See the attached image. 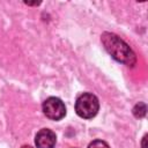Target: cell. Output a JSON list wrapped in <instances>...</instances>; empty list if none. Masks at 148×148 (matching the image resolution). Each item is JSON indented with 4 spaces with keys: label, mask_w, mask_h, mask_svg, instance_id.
<instances>
[{
    "label": "cell",
    "mask_w": 148,
    "mask_h": 148,
    "mask_svg": "<svg viewBox=\"0 0 148 148\" xmlns=\"http://www.w3.org/2000/svg\"><path fill=\"white\" fill-rule=\"evenodd\" d=\"M101 40L105 50L114 60L125 64L126 66H134V64L136 62L135 53L120 37L112 32H103L101 36Z\"/></svg>",
    "instance_id": "cell-1"
},
{
    "label": "cell",
    "mask_w": 148,
    "mask_h": 148,
    "mask_svg": "<svg viewBox=\"0 0 148 148\" xmlns=\"http://www.w3.org/2000/svg\"><path fill=\"white\" fill-rule=\"evenodd\" d=\"M98 110H99L98 98L90 92H84L80 95L75 102V111L77 116L81 118L90 119L97 114Z\"/></svg>",
    "instance_id": "cell-2"
},
{
    "label": "cell",
    "mask_w": 148,
    "mask_h": 148,
    "mask_svg": "<svg viewBox=\"0 0 148 148\" xmlns=\"http://www.w3.org/2000/svg\"><path fill=\"white\" fill-rule=\"evenodd\" d=\"M43 112L51 120H60L66 114V106L58 97H49L43 103Z\"/></svg>",
    "instance_id": "cell-3"
},
{
    "label": "cell",
    "mask_w": 148,
    "mask_h": 148,
    "mask_svg": "<svg viewBox=\"0 0 148 148\" xmlns=\"http://www.w3.org/2000/svg\"><path fill=\"white\" fill-rule=\"evenodd\" d=\"M57 136L53 131L49 128L40 130L35 138V143L37 148H53L56 146Z\"/></svg>",
    "instance_id": "cell-4"
},
{
    "label": "cell",
    "mask_w": 148,
    "mask_h": 148,
    "mask_svg": "<svg viewBox=\"0 0 148 148\" xmlns=\"http://www.w3.org/2000/svg\"><path fill=\"white\" fill-rule=\"evenodd\" d=\"M146 111H147V106L145 103H138L134 108H133V114L136 118H142L146 116Z\"/></svg>",
    "instance_id": "cell-5"
},
{
    "label": "cell",
    "mask_w": 148,
    "mask_h": 148,
    "mask_svg": "<svg viewBox=\"0 0 148 148\" xmlns=\"http://www.w3.org/2000/svg\"><path fill=\"white\" fill-rule=\"evenodd\" d=\"M88 148H110V147H109V145L105 141L94 140L92 142H90V145L88 146Z\"/></svg>",
    "instance_id": "cell-6"
},
{
    "label": "cell",
    "mask_w": 148,
    "mask_h": 148,
    "mask_svg": "<svg viewBox=\"0 0 148 148\" xmlns=\"http://www.w3.org/2000/svg\"><path fill=\"white\" fill-rule=\"evenodd\" d=\"M146 141H147V135H145L143 139H142V148H147V146H146Z\"/></svg>",
    "instance_id": "cell-7"
},
{
    "label": "cell",
    "mask_w": 148,
    "mask_h": 148,
    "mask_svg": "<svg viewBox=\"0 0 148 148\" xmlns=\"http://www.w3.org/2000/svg\"><path fill=\"white\" fill-rule=\"evenodd\" d=\"M27 5H39V2H25Z\"/></svg>",
    "instance_id": "cell-8"
},
{
    "label": "cell",
    "mask_w": 148,
    "mask_h": 148,
    "mask_svg": "<svg viewBox=\"0 0 148 148\" xmlns=\"http://www.w3.org/2000/svg\"><path fill=\"white\" fill-rule=\"evenodd\" d=\"M22 148H32V147H30V146H23Z\"/></svg>",
    "instance_id": "cell-9"
}]
</instances>
